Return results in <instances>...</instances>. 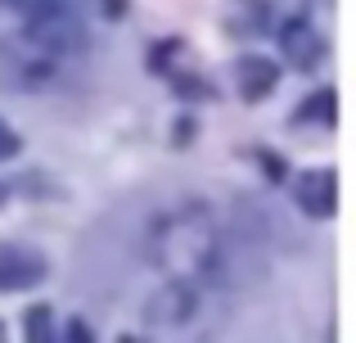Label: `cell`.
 Returning <instances> with one entry per match:
<instances>
[{
	"instance_id": "1",
	"label": "cell",
	"mask_w": 356,
	"mask_h": 343,
	"mask_svg": "<svg viewBox=\"0 0 356 343\" xmlns=\"http://www.w3.org/2000/svg\"><path fill=\"white\" fill-rule=\"evenodd\" d=\"M145 244H149V262L167 280L208 289V285H221V276H226V244H221L203 203H185V208L154 217Z\"/></svg>"
},
{
	"instance_id": "2",
	"label": "cell",
	"mask_w": 356,
	"mask_h": 343,
	"mask_svg": "<svg viewBox=\"0 0 356 343\" xmlns=\"http://www.w3.org/2000/svg\"><path fill=\"white\" fill-rule=\"evenodd\" d=\"M199 298H203V289L181 285V280H167L163 289L149 298V321H154L158 330H181V326H190V321L199 317Z\"/></svg>"
},
{
	"instance_id": "3",
	"label": "cell",
	"mask_w": 356,
	"mask_h": 343,
	"mask_svg": "<svg viewBox=\"0 0 356 343\" xmlns=\"http://www.w3.org/2000/svg\"><path fill=\"white\" fill-rule=\"evenodd\" d=\"M50 276V262H45L36 248L23 244H0V294H18V289H32Z\"/></svg>"
},
{
	"instance_id": "4",
	"label": "cell",
	"mask_w": 356,
	"mask_h": 343,
	"mask_svg": "<svg viewBox=\"0 0 356 343\" xmlns=\"http://www.w3.org/2000/svg\"><path fill=\"white\" fill-rule=\"evenodd\" d=\"M293 199L307 217H334V212H339V172L334 168L302 172L298 185H293Z\"/></svg>"
},
{
	"instance_id": "5",
	"label": "cell",
	"mask_w": 356,
	"mask_h": 343,
	"mask_svg": "<svg viewBox=\"0 0 356 343\" xmlns=\"http://www.w3.org/2000/svg\"><path fill=\"white\" fill-rule=\"evenodd\" d=\"M275 36H280V50H284V59L293 63L298 72H312L316 63H321L325 41H321V32H316L307 18H284Z\"/></svg>"
},
{
	"instance_id": "6",
	"label": "cell",
	"mask_w": 356,
	"mask_h": 343,
	"mask_svg": "<svg viewBox=\"0 0 356 343\" xmlns=\"http://www.w3.org/2000/svg\"><path fill=\"white\" fill-rule=\"evenodd\" d=\"M275 86H280V68L270 59H261V54L239 59V95H243V104H261Z\"/></svg>"
},
{
	"instance_id": "7",
	"label": "cell",
	"mask_w": 356,
	"mask_h": 343,
	"mask_svg": "<svg viewBox=\"0 0 356 343\" xmlns=\"http://www.w3.org/2000/svg\"><path fill=\"white\" fill-rule=\"evenodd\" d=\"M230 36H257L270 27V5L266 0H230V14H226Z\"/></svg>"
},
{
	"instance_id": "8",
	"label": "cell",
	"mask_w": 356,
	"mask_h": 343,
	"mask_svg": "<svg viewBox=\"0 0 356 343\" xmlns=\"http://www.w3.org/2000/svg\"><path fill=\"white\" fill-rule=\"evenodd\" d=\"M339 90L334 86H325V90H316V95H307V109H298V122H316V118H321L325 127H334L339 122Z\"/></svg>"
},
{
	"instance_id": "9",
	"label": "cell",
	"mask_w": 356,
	"mask_h": 343,
	"mask_svg": "<svg viewBox=\"0 0 356 343\" xmlns=\"http://www.w3.org/2000/svg\"><path fill=\"white\" fill-rule=\"evenodd\" d=\"M50 321H54V308H50V303H36V308L23 312V335L36 339V343H50L54 339V326H50Z\"/></svg>"
},
{
	"instance_id": "10",
	"label": "cell",
	"mask_w": 356,
	"mask_h": 343,
	"mask_svg": "<svg viewBox=\"0 0 356 343\" xmlns=\"http://www.w3.org/2000/svg\"><path fill=\"white\" fill-rule=\"evenodd\" d=\"M23 154V136L14 131V127L0 118V163H9V159H18Z\"/></svg>"
},
{
	"instance_id": "11",
	"label": "cell",
	"mask_w": 356,
	"mask_h": 343,
	"mask_svg": "<svg viewBox=\"0 0 356 343\" xmlns=\"http://www.w3.org/2000/svg\"><path fill=\"white\" fill-rule=\"evenodd\" d=\"M176 90L190 95V99H212V104H217V86H208V81H199V77H176Z\"/></svg>"
},
{
	"instance_id": "12",
	"label": "cell",
	"mask_w": 356,
	"mask_h": 343,
	"mask_svg": "<svg viewBox=\"0 0 356 343\" xmlns=\"http://www.w3.org/2000/svg\"><path fill=\"white\" fill-rule=\"evenodd\" d=\"M257 163H261V168H266V181H284V176H289V168H284V159H275V154H257Z\"/></svg>"
},
{
	"instance_id": "13",
	"label": "cell",
	"mask_w": 356,
	"mask_h": 343,
	"mask_svg": "<svg viewBox=\"0 0 356 343\" xmlns=\"http://www.w3.org/2000/svg\"><path fill=\"white\" fill-rule=\"evenodd\" d=\"M99 9H104V18H127L131 0H99Z\"/></svg>"
},
{
	"instance_id": "14",
	"label": "cell",
	"mask_w": 356,
	"mask_h": 343,
	"mask_svg": "<svg viewBox=\"0 0 356 343\" xmlns=\"http://www.w3.org/2000/svg\"><path fill=\"white\" fill-rule=\"evenodd\" d=\"M68 339H77V343H90V330L81 326V321H72V326H68Z\"/></svg>"
}]
</instances>
